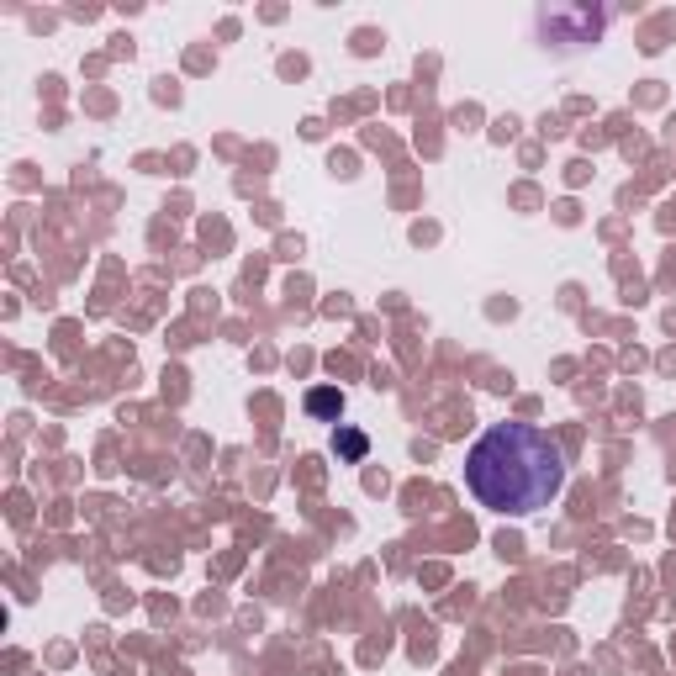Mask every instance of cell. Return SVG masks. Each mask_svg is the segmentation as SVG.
Masks as SVG:
<instances>
[{"instance_id":"6da1fadb","label":"cell","mask_w":676,"mask_h":676,"mask_svg":"<svg viewBox=\"0 0 676 676\" xmlns=\"http://www.w3.org/2000/svg\"><path fill=\"white\" fill-rule=\"evenodd\" d=\"M465 486L492 512H539L565 492V449L534 423H497L470 444Z\"/></svg>"},{"instance_id":"7a4b0ae2","label":"cell","mask_w":676,"mask_h":676,"mask_svg":"<svg viewBox=\"0 0 676 676\" xmlns=\"http://www.w3.org/2000/svg\"><path fill=\"white\" fill-rule=\"evenodd\" d=\"M338 407H344V402H338L333 391H312V412H333L338 417Z\"/></svg>"},{"instance_id":"3957f363","label":"cell","mask_w":676,"mask_h":676,"mask_svg":"<svg viewBox=\"0 0 676 676\" xmlns=\"http://www.w3.org/2000/svg\"><path fill=\"white\" fill-rule=\"evenodd\" d=\"M338 449H344L349 459H359V454H364V439H359V434H338Z\"/></svg>"}]
</instances>
